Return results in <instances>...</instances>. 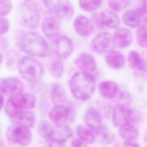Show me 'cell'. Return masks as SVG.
<instances>
[{"label":"cell","mask_w":147,"mask_h":147,"mask_svg":"<svg viewBox=\"0 0 147 147\" xmlns=\"http://www.w3.org/2000/svg\"><path fill=\"white\" fill-rule=\"evenodd\" d=\"M95 86V78L90 72H77L72 76L69 80V88L72 94L80 101L87 100L91 97Z\"/></svg>","instance_id":"cell-1"},{"label":"cell","mask_w":147,"mask_h":147,"mask_svg":"<svg viewBox=\"0 0 147 147\" xmlns=\"http://www.w3.org/2000/svg\"><path fill=\"white\" fill-rule=\"evenodd\" d=\"M20 49L29 56L37 57L45 56L48 52V44L46 40L35 32L23 33L19 41Z\"/></svg>","instance_id":"cell-2"},{"label":"cell","mask_w":147,"mask_h":147,"mask_svg":"<svg viewBox=\"0 0 147 147\" xmlns=\"http://www.w3.org/2000/svg\"><path fill=\"white\" fill-rule=\"evenodd\" d=\"M17 68L22 78L30 82L40 80L44 73V68L41 63L34 57L29 55L20 59Z\"/></svg>","instance_id":"cell-3"},{"label":"cell","mask_w":147,"mask_h":147,"mask_svg":"<svg viewBox=\"0 0 147 147\" xmlns=\"http://www.w3.org/2000/svg\"><path fill=\"white\" fill-rule=\"evenodd\" d=\"M29 129L14 123L7 129L6 138L13 145L20 147H26L30 144L32 140V134Z\"/></svg>","instance_id":"cell-4"},{"label":"cell","mask_w":147,"mask_h":147,"mask_svg":"<svg viewBox=\"0 0 147 147\" xmlns=\"http://www.w3.org/2000/svg\"><path fill=\"white\" fill-rule=\"evenodd\" d=\"M20 13L24 25L35 28L40 21V12L37 4L33 0H24L20 5Z\"/></svg>","instance_id":"cell-5"},{"label":"cell","mask_w":147,"mask_h":147,"mask_svg":"<svg viewBox=\"0 0 147 147\" xmlns=\"http://www.w3.org/2000/svg\"><path fill=\"white\" fill-rule=\"evenodd\" d=\"M140 117L137 111L128 108L123 104H117L113 109L112 120L114 125L119 127L123 125L138 121Z\"/></svg>","instance_id":"cell-6"},{"label":"cell","mask_w":147,"mask_h":147,"mask_svg":"<svg viewBox=\"0 0 147 147\" xmlns=\"http://www.w3.org/2000/svg\"><path fill=\"white\" fill-rule=\"evenodd\" d=\"M92 17L94 22L100 27L117 29L120 25L119 17L112 10H103L95 13Z\"/></svg>","instance_id":"cell-7"},{"label":"cell","mask_w":147,"mask_h":147,"mask_svg":"<svg viewBox=\"0 0 147 147\" xmlns=\"http://www.w3.org/2000/svg\"><path fill=\"white\" fill-rule=\"evenodd\" d=\"M54 39V51L56 55L61 59L69 57L73 52V43L67 36L58 34Z\"/></svg>","instance_id":"cell-8"},{"label":"cell","mask_w":147,"mask_h":147,"mask_svg":"<svg viewBox=\"0 0 147 147\" xmlns=\"http://www.w3.org/2000/svg\"><path fill=\"white\" fill-rule=\"evenodd\" d=\"M24 83L18 79L14 77H7L1 80V94L9 97L23 92Z\"/></svg>","instance_id":"cell-9"},{"label":"cell","mask_w":147,"mask_h":147,"mask_svg":"<svg viewBox=\"0 0 147 147\" xmlns=\"http://www.w3.org/2000/svg\"><path fill=\"white\" fill-rule=\"evenodd\" d=\"M72 116V110L61 104H55L49 113V117L55 125L65 123Z\"/></svg>","instance_id":"cell-10"},{"label":"cell","mask_w":147,"mask_h":147,"mask_svg":"<svg viewBox=\"0 0 147 147\" xmlns=\"http://www.w3.org/2000/svg\"><path fill=\"white\" fill-rule=\"evenodd\" d=\"M83 119L86 126L97 134H99L103 129L100 113L94 107L88 108L86 110Z\"/></svg>","instance_id":"cell-11"},{"label":"cell","mask_w":147,"mask_h":147,"mask_svg":"<svg viewBox=\"0 0 147 147\" xmlns=\"http://www.w3.org/2000/svg\"><path fill=\"white\" fill-rule=\"evenodd\" d=\"M74 28L76 33L82 37L90 36L94 31V25L92 21L83 15H79L75 18Z\"/></svg>","instance_id":"cell-12"},{"label":"cell","mask_w":147,"mask_h":147,"mask_svg":"<svg viewBox=\"0 0 147 147\" xmlns=\"http://www.w3.org/2000/svg\"><path fill=\"white\" fill-rule=\"evenodd\" d=\"M75 64L81 71L92 72L96 68V63L93 55L88 52L80 53L75 60Z\"/></svg>","instance_id":"cell-13"},{"label":"cell","mask_w":147,"mask_h":147,"mask_svg":"<svg viewBox=\"0 0 147 147\" xmlns=\"http://www.w3.org/2000/svg\"><path fill=\"white\" fill-rule=\"evenodd\" d=\"M132 32L127 28L117 29L112 37L114 44L120 48H126L129 47L133 42Z\"/></svg>","instance_id":"cell-14"},{"label":"cell","mask_w":147,"mask_h":147,"mask_svg":"<svg viewBox=\"0 0 147 147\" xmlns=\"http://www.w3.org/2000/svg\"><path fill=\"white\" fill-rule=\"evenodd\" d=\"M9 98L15 102L21 110H30L36 106V97L30 92H22Z\"/></svg>","instance_id":"cell-15"},{"label":"cell","mask_w":147,"mask_h":147,"mask_svg":"<svg viewBox=\"0 0 147 147\" xmlns=\"http://www.w3.org/2000/svg\"><path fill=\"white\" fill-rule=\"evenodd\" d=\"M60 25L58 21L54 17H45L41 23V31L47 38H54L59 34Z\"/></svg>","instance_id":"cell-16"},{"label":"cell","mask_w":147,"mask_h":147,"mask_svg":"<svg viewBox=\"0 0 147 147\" xmlns=\"http://www.w3.org/2000/svg\"><path fill=\"white\" fill-rule=\"evenodd\" d=\"M111 37L107 32H102L96 34L91 41L92 49L98 53L106 52L111 43Z\"/></svg>","instance_id":"cell-17"},{"label":"cell","mask_w":147,"mask_h":147,"mask_svg":"<svg viewBox=\"0 0 147 147\" xmlns=\"http://www.w3.org/2000/svg\"><path fill=\"white\" fill-rule=\"evenodd\" d=\"M98 90L100 96L103 98L112 99L117 95L119 91V86L115 82L106 80L99 83Z\"/></svg>","instance_id":"cell-18"},{"label":"cell","mask_w":147,"mask_h":147,"mask_svg":"<svg viewBox=\"0 0 147 147\" xmlns=\"http://www.w3.org/2000/svg\"><path fill=\"white\" fill-rule=\"evenodd\" d=\"M14 123L17 124L27 128H32L36 122L34 114L29 110H23L13 118H11Z\"/></svg>","instance_id":"cell-19"},{"label":"cell","mask_w":147,"mask_h":147,"mask_svg":"<svg viewBox=\"0 0 147 147\" xmlns=\"http://www.w3.org/2000/svg\"><path fill=\"white\" fill-rule=\"evenodd\" d=\"M105 60L107 64L114 69L122 68L125 63V59L123 55L121 52L115 49H111L107 52Z\"/></svg>","instance_id":"cell-20"},{"label":"cell","mask_w":147,"mask_h":147,"mask_svg":"<svg viewBox=\"0 0 147 147\" xmlns=\"http://www.w3.org/2000/svg\"><path fill=\"white\" fill-rule=\"evenodd\" d=\"M122 21L126 26L131 28H137L143 25L141 15L137 9L127 10L122 16Z\"/></svg>","instance_id":"cell-21"},{"label":"cell","mask_w":147,"mask_h":147,"mask_svg":"<svg viewBox=\"0 0 147 147\" xmlns=\"http://www.w3.org/2000/svg\"><path fill=\"white\" fill-rule=\"evenodd\" d=\"M127 61L130 67L135 72H143L146 64L140 53L136 51H130L127 56Z\"/></svg>","instance_id":"cell-22"},{"label":"cell","mask_w":147,"mask_h":147,"mask_svg":"<svg viewBox=\"0 0 147 147\" xmlns=\"http://www.w3.org/2000/svg\"><path fill=\"white\" fill-rule=\"evenodd\" d=\"M118 133L119 136L125 141H134L139 137L138 129L130 123L119 127Z\"/></svg>","instance_id":"cell-23"},{"label":"cell","mask_w":147,"mask_h":147,"mask_svg":"<svg viewBox=\"0 0 147 147\" xmlns=\"http://www.w3.org/2000/svg\"><path fill=\"white\" fill-rule=\"evenodd\" d=\"M74 13V7L72 3L68 0H62L56 13L60 18L64 20H69L72 18Z\"/></svg>","instance_id":"cell-24"},{"label":"cell","mask_w":147,"mask_h":147,"mask_svg":"<svg viewBox=\"0 0 147 147\" xmlns=\"http://www.w3.org/2000/svg\"><path fill=\"white\" fill-rule=\"evenodd\" d=\"M75 131L79 138L86 144H91L95 142V136L94 133L88 127L79 125L76 127Z\"/></svg>","instance_id":"cell-25"},{"label":"cell","mask_w":147,"mask_h":147,"mask_svg":"<svg viewBox=\"0 0 147 147\" xmlns=\"http://www.w3.org/2000/svg\"><path fill=\"white\" fill-rule=\"evenodd\" d=\"M38 130L40 136L48 141L55 137V130L53 126L48 121H42L38 125Z\"/></svg>","instance_id":"cell-26"},{"label":"cell","mask_w":147,"mask_h":147,"mask_svg":"<svg viewBox=\"0 0 147 147\" xmlns=\"http://www.w3.org/2000/svg\"><path fill=\"white\" fill-rule=\"evenodd\" d=\"M50 96L52 101L56 104H60L67 99L65 89L60 85L53 84L50 90Z\"/></svg>","instance_id":"cell-27"},{"label":"cell","mask_w":147,"mask_h":147,"mask_svg":"<svg viewBox=\"0 0 147 147\" xmlns=\"http://www.w3.org/2000/svg\"><path fill=\"white\" fill-rule=\"evenodd\" d=\"M103 0H78L80 7L84 11L92 12L98 9L102 5Z\"/></svg>","instance_id":"cell-28"},{"label":"cell","mask_w":147,"mask_h":147,"mask_svg":"<svg viewBox=\"0 0 147 147\" xmlns=\"http://www.w3.org/2000/svg\"><path fill=\"white\" fill-rule=\"evenodd\" d=\"M136 35L138 44L143 48H147V26L142 25L138 27Z\"/></svg>","instance_id":"cell-29"},{"label":"cell","mask_w":147,"mask_h":147,"mask_svg":"<svg viewBox=\"0 0 147 147\" xmlns=\"http://www.w3.org/2000/svg\"><path fill=\"white\" fill-rule=\"evenodd\" d=\"M4 110L6 114L11 118L14 117L20 111H21L15 102L10 98H9L6 100L4 106Z\"/></svg>","instance_id":"cell-30"},{"label":"cell","mask_w":147,"mask_h":147,"mask_svg":"<svg viewBox=\"0 0 147 147\" xmlns=\"http://www.w3.org/2000/svg\"><path fill=\"white\" fill-rule=\"evenodd\" d=\"M56 133L57 134L58 138L63 139L64 140H67L70 138L73 134L72 130L71 128L66 123L56 125Z\"/></svg>","instance_id":"cell-31"},{"label":"cell","mask_w":147,"mask_h":147,"mask_svg":"<svg viewBox=\"0 0 147 147\" xmlns=\"http://www.w3.org/2000/svg\"><path fill=\"white\" fill-rule=\"evenodd\" d=\"M109 8L115 13H119L125 9L129 5V0H106Z\"/></svg>","instance_id":"cell-32"},{"label":"cell","mask_w":147,"mask_h":147,"mask_svg":"<svg viewBox=\"0 0 147 147\" xmlns=\"http://www.w3.org/2000/svg\"><path fill=\"white\" fill-rule=\"evenodd\" d=\"M50 72L52 75L56 78L61 77L64 72V64L60 60H55L52 62L50 66Z\"/></svg>","instance_id":"cell-33"},{"label":"cell","mask_w":147,"mask_h":147,"mask_svg":"<svg viewBox=\"0 0 147 147\" xmlns=\"http://www.w3.org/2000/svg\"><path fill=\"white\" fill-rule=\"evenodd\" d=\"M12 2L10 0H0V16L5 17L9 14L12 9Z\"/></svg>","instance_id":"cell-34"},{"label":"cell","mask_w":147,"mask_h":147,"mask_svg":"<svg viewBox=\"0 0 147 147\" xmlns=\"http://www.w3.org/2000/svg\"><path fill=\"white\" fill-rule=\"evenodd\" d=\"M44 6L51 12L56 13L62 0H41Z\"/></svg>","instance_id":"cell-35"},{"label":"cell","mask_w":147,"mask_h":147,"mask_svg":"<svg viewBox=\"0 0 147 147\" xmlns=\"http://www.w3.org/2000/svg\"><path fill=\"white\" fill-rule=\"evenodd\" d=\"M20 59H18V54L15 51H9L6 55V65L9 67H13L15 64H18V62Z\"/></svg>","instance_id":"cell-36"},{"label":"cell","mask_w":147,"mask_h":147,"mask_svg":"<svg viewBox=\"0 0 147 147\" xmlns=\"http://www.w3.org/2000/svg\"><path fill=\"white\" fill-rule=\"evenodd\" d=\"M10 28V22L8 19L5 17H1L0 19V34L3 36L7 33Z\"/></svg>","instance_id":"cell-37"},{"label":"cell","mask_w":147,"mask_h":147,"mask_svg":"<svg viewBox=\"0 0 147 147\" xmlns=\"http://www.w3.org/2000/svg\"><path fill=\"white\" fill-rule=\"evenodd\" d=\"M49 142L48 147H66V141L58 137H53Z\"/></svg>","instance_id":"cell-38"},{"label":"cell","mask_w":147,"mask_h":147,"mask_svg":"<svg viewBox=\"0 0 147 147\" xmlns=\"http://www.w3.org/2000/svg\"><path fill=\"white\" fill-rule=\"evenodd\" d=\"M71 144L72 147H87L86 143L79 138H74Z\"/></svg>","instance_id":"cell-39"},{"label":"cell","mask_w":147,"mask_h":147,"mask_svg":"<svg viewBox=\"0 0 147 147\" xmlns=\"http://www.w3.org/2000/svg\"><path fill=\"white\" fill-rule=\"evenodd\" d=\"M123 147H141L138 144L131 141H125L123 143Z\"/></svg>","instance_id":"cell-40"},{"label":"cell","mask_w":147,"mask_h":147,"mask_svg":"<svg viewBox=\"0 0 147 147\" xmlns=\"http://www.w3.org/2000/svg\"><path fill=\"white\" fill-rule=\"evenodd\" d=\"M0 46H1V49L5 50L7 49L8 47V42L6 39L1 38V41H0Z\"/></svg>","instance_id":"cell-41"},{"label":"cell","mask_w":147,"mask_h":147,"mask_svg":"<svg viewBox=\"0 0 147 147\" xmlns=\"http://www.w3.org/2000/svg\"><path fill=\"white\" fill-rule=\"evenodd\" d=\"M5 102H6V101L5 100V95L2 94H1V110L3 108Z\"/></svg>","instance_id":"cell-42"},{"label":"cell","mask_w":147,"mask_h":147,"mask_svg":"<svg viewBox=\"0 0 147 147\" xmlns=\"http://www.w3.org/2000/svg\"><path fill=\"white\" fill-rule=\"evenodd\" d=\"M0 147H3V142L2 140H1V143H0Z\"/></svg>","instance_id":"cell-43"}]
</instances>
